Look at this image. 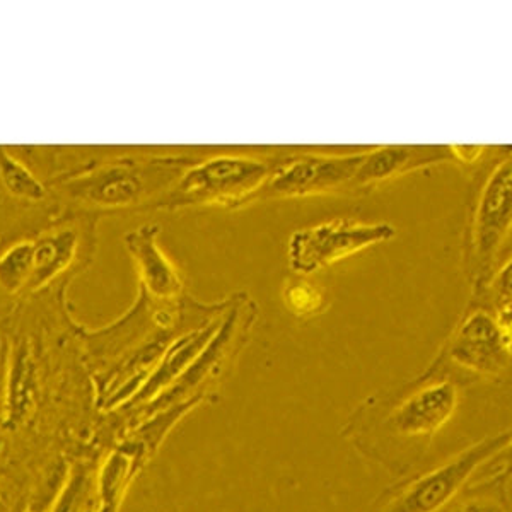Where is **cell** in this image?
Listing matches in <instances>:
<instances>
[{"mask_svg": "<svg viewBox=\"0 0 512 512\" xmlns=\"http://www.w3.org/2000/svg\"><path fill=\"white\" fill-rule=\"evenodd\" d=\"M463 383L437 359L402 390L367 400L350 419L344 436L391 473H405L422 460L434 437L453 419Z\"/></svg>", "mask_w": 512, "mask_h": 512, "instance_id": "cell-1", "label": "cell"}, {"mask_svg": "<svg viewBox=\"0 0 512 512\" xmlns=\"http://www.w3.org/2000/svg\"><path fill=\"white\" fill-rule=\"evenodd\" d=\"M193 151L122 147L79 175L50 183L65 219H103L128 212H151L159 198L175 187L197 163Z\"/></svg>", "mask_w": 512, "mask_h": 512, "instance_id": "cell-2", "label": "cell"}, {"mask_svg": "<svg viewBox=\"0 0 512 512\" xmlns=\"http://www.w3.org/2000/svg\"><path fill=\"white\" fill-rule=\"evenodd\" d=\"M282 151L272 154H221L200 158L183 173L175 187L159 198L152 210L224 207L239 209L258 202L268 178L277 168Z\"/></svg>", "mask_w": 512, "mask_h": 512, "instance_id": "cell-3", "label": "cell"}, {"mask_svg": "<svg viewBox=\"0 0 512 512\" xmlns=\"http://www.w3.org/2000/svg\"><path fill=\"white\" fill-rule=\"evenodd\" d=\"M511 222L512 166L507 154L490 166L478 187L466 229V274L475 296L483 294L497 274Z\"/></svg>", "mask_w": 512, "mask_h": 512, "instance_id": "cell-4", "label": "cell"}, {"mask_svg": "<svg viewBox=\"0 0 512 512\" xmlns=\"http://www.w3.org/2000/svg\"><path fill=\"white\" fill-rule=\"evenodd\" d=\"M511 446V434L490 436L453 456L431 472L396 485L379 499L374 512H441L470 483L473 475Z\"/></svg>", "mask_w": 512, "mask_h": 512, "instance_id": "cell-5", "label": "cell"}, {"mask_svg": "<svg viewBox=\"0 0 512 512\" xmlns=\"http://www.w3.org/2000/svg\"><path fill=\"white\" fill-rule=\"evenodd\" d=\"M475 299L437 359L466 381L499 378L511 362V333L499 325L483 297Z\"/></svg>", "mask_w": 512, "mask_h": 512, "instance_id": "cell-6", "label": "cell"}, {"mask_svg": "<svg viewBox=\"0 0 512 512\" xmlns=\"http://www.w3.org/2000/svg\"><path fill=\"white\" fill-rule=\"evenodd\" d=\"M395 227L388 222H359L335 219L304 227L292 234L287 246L289 265L297 275H311L332 267L367 248L395 238Z\"/></svg>", "mask_w": 512, "mask_h": 512, "instance_id": "cell-7", "label": "cell"}, {"mask_svg": "<svg viewBox=\"0 0 512 512\" xmlns=\"http://www.w3.org/2000/svg\"><path fill=\"white\" fill-rule=\"evenodd\" d=\"M366 151L352 154L286 151L258 195V200L350 193V183Z\"/></svg>", "mask_w": 512, "mask_h": 512, "instance_id": "cell-8", "label": "cell"}, {"mask_svg": "<svg viewBox=\"0 0 512 512\" xmlns=\"http://www.w3.org/2000/svg\"><path fill=\"white\" fill-rule=\"evenodd\" d=\"M123 245L134 262L139 294L159 308H180L185 296V280L180 268L159 246V226L144 224L123 236Z\"/></svg>", "mask_w": 512, "mask_h": 512, "instance_id": "cell-9", "label": "cell"}, {"mask_svg": "<svg viewBox=\"0 0 512 512\" xmlns=\"http://www.w3.org/2000/svg\"><path fill=\"white\" fill-rule=\"evenodd\" d=\"M453 163L449 146H383L367 149L350 183V193H366L417 169Z\"/></svg>", "mask_w": 512, "mask_h": 512, "instance_id": "cell-10", "label": "cell"}, {"mask_svg": "<svg viewBox=\"0 0 512 512\" xmlns=\"http://www.w3.org/2000/svg\"><path fill=\"white\" fill-rule=\"evenodd\" d=\"M154 451L144 437L135 432L106 458L98 477V512H118L130 483L139 475L147 456Z\"/></svg>", "mask_w": 512, "mask_h": 512, "instance_id": "cell-11", "label": "cell"}, {"mask_svg": "<svg viewBox=\"0 0 512 512\" xmlns=\"http://www.w3.org/2000/svg\"><path fill=\"white\" fill-rule=\"evenodd\" d=\"M38 396V364L28 338L18 340L11 350L7 373L6 417L11 425L30 419Z\"/></svg>", "mask_w": 512, "mask_h": 512, "instance_id": "cell-12", "label": "cell"}, {"mask_svg": "<svg viewBox=\"0 0 512 512\" xmlns=\"http://www.w3.org/2000/svg\"><path fill=\"white\" fill-rule=\"evenodd\" d=\"M33 275V238L9 243L0 250V296L23 299Z\"/></svg>", "mask_w": 512, "mask_h": 512, "instance_id": "cell-13", "label": "cell"}, {"mask_svg": "<svg viewBox=\"0 0 512 512\" xmlns=\"http://www.w3.org/2000/svg\"><path fill=\"white\" fill-rule=\"evenodd\" d=\"M506 477L509 473L502 472L487 482L468 483L441 512H511Z\"/></svg>", "mask_w": 512, "mask_h": 512, "instance_id": "cell-14", "label": "cell"}, {"mask_svg": "<svg viewBox=\"0 0 512 512\" xmlns=\"http://www.w3.org/2000/svg\"><path fill=\"white\" fill-rule=\"evenodd\" d=\"M282 299L292 315L301 320L321 315L328 306L326 292L318 284L303 279L301 275L297 279L287 280L282 291Z\"/></svg>", "mask_w": 512, "mask_h": 512, "instance_id": "cell-15", "label": "cell"}, {"mask_svg": "<svg viewBox=\"0 0 512 512\" xmlns=\"http://www.w3.org/2000/svg\"><path fill=\"white\" fill-rule=\"evenodd\" d=\"M454 161L463 164L477 163L482 158L483 152L487 151V147L482 146H449Z\"/></svg>", "mask_w": 512, "mask_h": 512, "instance_id": "cell-16", "label": "cell"}]
</instances>
